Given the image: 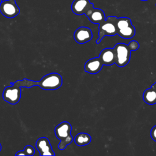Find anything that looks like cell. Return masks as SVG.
<instances>
[{"label":"cell","instance_id":"cell-1","mask_svg":"<svg viewBox=\"0 0 156 156\" xmlns=\"http://www.w3.org/2000/svg\"><path fill=\"white\" fill-rule=\"evenodd\" d=\"M62 77L58 73H52L45 75L38 82L24 79L23 80H17L13 83H11V85L14 84L28 88L35 85H38L41 88L45 90H55L62 86Z\"/></svg>","mask_w":156,"mask_h":156},{"label":"cell","instance_id":"cell-2","mask_svg":"<svg viewBox=\"0 0 156 156\" xmlns=\"http://www.w3.org/2000/svg\"><path fill=\"white\" fill-rule=\"evenodd\" d=\"M71 130L72 126L67 121L62 122L55 127V135L60 141L58 145L60 150H64L73 141V137L71 134Z\"/></svg>","mask_w":156,"mask_h":156},{"label":"cell","instance_id":"cell-3","mask_svg":"<svg viewBox=\"0 0 156 156\" xmlns=\"http://www.w3.org/2000/svg\"><path fill=\"white\" fill-rule=\"evenodd\" d=\"M117 35L124 39H130L135 34V28L128 17H119L116 19Z\"/></svg>","mask_w":156,"mask_h":156},{"label":"cell","instance_id":"cell-4","mask_svg":"<svg viewBox=\"0 0 156 156\" xmlns=\"http://www.w3.org/2000/svg\"><path fill=\"white\" fill-rule=\"evenodd\" d=\"M115 16H108L104 21L99 24V37L96 42L99 44L105 36H114L117 34Z\"/></svg>","mask_w":156,"mask_h":156},{"label":"cell","instance_id":"cell-5","mask_svg":"<svg viewBox=\"0 0 156 156\" xmlns=\"http://www.w3.org/2000/svg\"><path fill=\"white\" fill-rule=\"evenodd\" d=\"M115 52V64L119 67L126 66L130 62L131 51L128 45L122 43H119L113 47Z\"/></svg>","mask_w":156,"mask_h":156},{"label":"cell","instance_id":"cell-6","mask_svg":"<svg viewBox=\"0 0 156 156\" xmlns=\"http://www.w3.org/2000/svg\"><path fill=\"white\" fill-rule=\"evenodd\" d=\"M0 12L6 18H13L20 13V9L15 0H5L0 4Z\"/></svg>","mask_w":156,"mask_h":156},{"label":"cell","instance_id":"cell-7","mask_svg":"<svg viewBox=\"0 0 156 156\" xmlns=\"http://www.w3.org/2000/svg\"><path fill=\"white\" fill-rule=\"evenodd\" d=\"M21 90L20 87L12 84L5 88L3 91L2 97L5 101L14 105L17 104L21 98Z\"/></svg>","mask_w":156,"mask_h":156},{"label":"cell","instance_id":"cell-8","mask_svg":"<svg viewBox=\"0 0 156 156\" xmlns=\"http://www.w3.org/2000/svg\"><path fill=\"white\" fill-rule=\"evenodd\" d=\"M93 7L94 4L90 0H74L71 4L73 12L77 15H85Z\"/></svg>","mask_w":156,"mask_h":156},{"label":"cell","instance_id":"cell-9","mask_svg":"<svg viewBox=\"0 0 156 156\" xmlns=\"http://www.w3.org/2000/svg\"><path fill=\"white\" fill-rule=\"evenodd\" d=\"M93 37L91 29L87 27L82 26L77 28L74 33L75 41L79 44H84L90 41Z\"/></svg>","mask_w":156,"mask_h":156},{"label":"cell","instance_id":"cell-10","mask_svg":"<svg viewBox=\"0 0 156 156\" xmlns=\"http://www.w3.org/2000/svg\"><path fill=\"white\" fill-rule=\"evenodd\" d=\"M35 146L40 153V155H55L51 144L46 137L38 138L35 143Z\"/></svg>","mask_w":156,"mask_h":156},{"label":"cell","instance_id":"cell-11","mask_svg":"<svg viewBox=\"0 0 156 156\" xmlns=\"http://www.w3.org/2000/svg\"><path fill=\"white\" fill-rule=\"evenodd\" d=\"M103 63L100 58L94 57L86 62L84 65V70L85 72L91 74L98 73L103 66Z\"/></svg>","mask_w":156,"mask_h":156},{"label":"cell","instance_id":"cell-12","mask_svg":"<svg viewBox=\"0 0 156 156\" xmlns=\"http://www.w3.org/2000/svg\"><path fill=\"white\" fill-rule=\"evenodd\" d=\"M89 20L94 24H101L106 19L104 11L100 9L92 7L85 14Z\"/></svg>","mask_w":156,"mask_h":156},{"label":"cell","instance_id":"cell-13","mask_svg":"<svg viewBox=\"0 0 156 156\" xmlns=\"http://www.w3.org/2000/svg\"><path fill=\"white\" fill-rule=\"evenodd\" d=\"M99 57L104 65L110 66L115 63L116 57L113 48H107L101 51Z\"/></svg>","mask_w":156,"mask_h":156},{"label":"cell","instance_id":"cell-14","mask_svg":"<svg viewBox=\"0 0 156 156\" xmlns=\"http://www.w3.org/2000/svg\"><path fill=\"white\" fill-rule=\"evenodd\" d=\"M143 99L145 103L149 105H154L156 104V90L153 88L146 89L143 95Z\"/></svg>","mask_w":156,"mask_h":156},{"label":"cell","instance_id":"cell-15","mask_svg":"<svg viewBox=\"0 0 156 156\" xmlns=\"http://www.w3.org/2000/svg\"><path fill=\"white\" fill-rule=\"evenodd\" d=\"M91 141V136L86 133H78L74 138V143L79 146H83L88 144Z\"/></svg>","mask_w":156,"mask_h":156},{"label":"cell","instance_id":"cell-16","mask_svg":"<svg viewBox=\"0 0 156 156\" xmlns=\"http://www.w3.org/2000/svg\"><path fill=\"white\" fill-rule=\"evenodd\" d=\"M35 154L34 148L30 145H27L25 146L23 151H20L15 154L16 155H27L32 156Z\"/></svg>","mask_w":156,"mask_h":156},{"label":"cell","instance_id":"cell-17","mask_svg":"<svg viewBox=\"0 0 156 156\" xmlns=\"http://www.w3.org/2000/svg\"><path fill=\"white\" fill-rule=\"evenodd\" d=\"M127 45L131 51H136L138 49V48L140 47V44H139L138 42L135 40H132V41H130Z\"/></svg>","mask_w":156,"mask_h":156},{"label":"cell","instance_id":"cell-18","mask_svg":"<svg viewBox=\"0 0 156 156\" xmlns=\"http://www.w3.org/2000/svg\"><path fill=\"white\" fill-rule=\"evenodd\" d=\"M151 136L152 139L156 142V126H154L151 130Z\"/></svg>","mask_w":156,"mask_h":156},{"label":"cell","instance_id":"cell-19","mask_svg":"<svg viewBox=\"0 0 156 156\" xmlns=\"http://www.w3.org/2000/svg\"><path fill=\"white\" fill-rule=\"evenodd\" d=\"M151 87H153V88L156 90V82H155V83H154Z\"/></svg>","mask_w":156,"mask_h":156},{"label":"cell","instance_id":"cell-20","mask_svg":"<svg viewBox=\"0 0 156 156\" xmlns=\"http://www.w3.org/2000/svg\"><path fill=\"white\" fill-rule=\"evenodd\" d=\"M1 144L0 143V151H1Z\"/></svg>","mask_w":156,"mask_h":156},{"label":"cell","instance_id":"cell-21","mask_svg":"<svg viewBox=\"0 0 156 156\" xmlns=\"http://www.w3.org/2000/svg\"><path fill=\"white\" fill-rule=\"evenodd\" d=\"M2 0H0V4H1V3L2 2Z\"/></svg>","mask_w":156,"mask_h":156},{"label":"cell","instance_id":"cell-22","mask_svg":"<svg viewBox=\"0 0 156 156\" xmlns=\"http://www.w3.org/2000/svg\"><path fill=\"white\" fill-rule=\"evenodd\" d=\"M141 1H147V0H141Z\"/></svg>","mask_w":156,"mask_h":156},{"label":"cell","instance_id":"cell-23","mask_svg":"<svg viewBox=\"0 0 156 156\" xmlns=\"http://www.w3.org/2000/svg\"><path fill=\"white\" fill-rule=\"evenodd\" d=\"M155 5H156V4H155Z\"/></svg>","mask_w":156,"mask_h":156}]
</instances>
